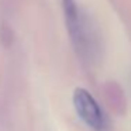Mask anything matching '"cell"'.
Here are the masks:
<instances>
[{
    "mask_svg": "<svg viewBox=\"0 0 131 131\" xmlns=\"http://www.w3.org/2000/svg\"><path fill=\"white\" fill-rule=\"evenodd\" d=\"M73 106L78 116L86 125L96 131L104 128V116L99 103L86 89L78 88L73 93Z\"/></svg>",
    "mask_w": 131,
    "mask_h": 131,
    "instance_id": "6da1fadb",
    "label": "cell"
},
{
    "mask_svg": "<svg viewBox=\"0 0 131 131\" xmlns=\"http://www.w3.org/2000/svg\"><path fill=\"white\" fill-rule=\"evenodd\" d=\"M62 6H63V12H65V20L72 42H73L78 52L85 55L86 51H88V35H86L85 24L82 23L76 2L75 0H62Z\"/></svg>",
    "mask_w": 131,
    "mask_h": 131,
    "instance_id": "7a4b0ae2",
    "label": "cell"
}]
</instances>
